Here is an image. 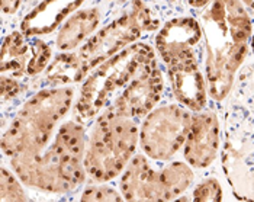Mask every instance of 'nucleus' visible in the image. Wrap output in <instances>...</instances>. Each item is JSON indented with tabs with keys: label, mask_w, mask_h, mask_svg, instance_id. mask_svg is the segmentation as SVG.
Listing matches in <instances>:
<instances>
[{
	"label": "nucleus",
	"mask_w": 254,
	"mask_h": 202,
	"mask_svg": "<svg viewBox=\"0 0 254 202\" xmlns=\"http://www.w3.org/2000/svg\"><path fill=\"white\" fill-rule=\"evenodd\" d=\"M241 0H214L200 15L206 45V79L216 102L228 98L252 42V19Z\"/></svg>",
	"instance_id": "nucleus-1"
},
{
	"label": "nucleus",
	"mask_w": 254,
	"mask_h": 202,
	"mask_svg": "<svg viewBox=\"0 0 254 202\" xmlns=\"http://www.w3.org/2000/svg\"><path fill=\"white\" fill-rule=\"evenodd\" d=\"M222 170L240 201H254V61L238 70L224 114Z\"/></svg>",
	"instance_id": "nucleus-2"
},
{
	"label": "nucleus",
	"mask_w": 254,
	"mask_h": 202,
	"mask_svg": "<svg viewBox=\"0 0 254 202\" xmlns=\"http://www.w3.org/2000/svg\"><path fill=\"white\" fill-rule=\"evenodd\" d=\"M86 137L78 120L64 122L53 144L34 156H13L10 167L20 182L48 194H70L86 181Z\"/></svg>",
	"instance_id": "nucleus-3"
},
{
	"label": "nucleus",
	"mask_w": 254,
	"mask_h": 202,
	"mask_svg": "<svg viewBox=\"0 0 254 202\" xmlns=\"http://www.w3.org/2000/svg\"><path fill=\"white\" fill-rule=\"evenodd\" d=\"M202 26L193 18L180 16L160 29L156 47L167 66L177 101L193 112L206 106V84L199 68Z\"/></svg>",
	"instance_id": "nucleus-4"
},
{
	"label": "nucleus",
	"mask_w": 254,
	"mask_h": 202,
	"mask_svg": "<svg viewBox=\"0 0 254 202\" xmlns=\"http://www.w3.org/2000/svg\"><path fill=\"white\" fill-rule=\"evenodd\" d=\"M74 96L71 87L44 89L25 102L9 128L3 133L1 153L13 156H34L44 151L56 125L68 112Z\"/></svg>",
	"instance_id": "nucleus-5"
},
{
	"label": "nucleus",
	"mask_w": 254,
	"mask_h": 202,
	"mask_svg": "<svg viewBox=\"0 0 254 202\" xmlns=\"http://www.w3.org/2000/svg\"><path fill=\"white\" fill-rule=\"evenodd\" d=\"M139 141L137 120L119 115L106 108L95 121L86 140L84 169L96 183H105L122 175L135 156Z\"/></svg>",
	"instance_id": "nucleus-6"
},
{
	"label": "nucleus",
	"mask_w": 254,
	"mask_h": 202,
	"mask_svg": "<svg viewBox=\"0 0 254 202\" xmlns=\"http://www.w3.org/2000/svg\"><path fill=\"white\" fill-rule=\"evenodd\" d=\"M156 54L147 44H132L102 63L81 87L74 108L78 121H89L108 108L131 81L156 63Z\"/></svg>",
	"instance_id": "nucleus-7"
},
{
	"label": "nucleus",
	"mask_w": 254,
	"mask_h": 202,
	"mask_svg": "<svg viewBox=\"0 0 254 202\" xmlns=\"http://www.w3.org/2000/svg\"><path fill=\"white\" fill-rule=\"evenodd\" d=\"M160 26L156 12L144 0H132L131 10L105 26L74 54L78 64V80H81L98 64L115 56L118 50L139 38L142 31H154Z\"/></svg>",
	"instance_id": "nucleus-8"
},
{
	"label": "nucleus",
	"mask_w": 254,
	"mask_h": 202,
	"mask_svg": "<svg viewBox=\"0 0 254 202\" xmlns=\"http://www.w3.org/2000/svg\"><path fill=\"white\" fill-rule=\"evenodd\" d=\"M193 115L185 105L167 103L150 111L139 130V145L147 157L167 162L183 147Z\"/></svg>",
	"instance_id": "nucleus-9"
},
{
	"label": "nucleus",
	"mask_w": 254,
	"mask_h": 202,
	"mask_svg": "<svg viewBox=\"0 0 254 202\" xmlns=\"http://www.w3.org/2000/svg\"><path fill=\"white\" fill-rule=\"evenodd\" d=\"M163 89L164 79L156 61L141 71L108 108L132 120L144 118L161 99Z\"/></svg>",
	"instance_id": "nucleus-10"
},
{
	"label": "nucleus",
	"mask_w": 254,
	"mask_h": 202,
	"mask_svg": "<svg viewBox=\"0 0 254 202\" xmlns=\"http://www.w3.org/2000/svg\"><path fill=\"white\" fill-rule=\"evenodd\" d=\"M221 145V125L215 112L199 111L192 118V125L183 144V157L193 169L209 167Z\"/></svg>",
	"instance_id": "nucleus-11"
},
{
	"label": "nucleus",
	"mask_w": 254,
	"mask_h": 202,
	"mask_svg": "<svg viewBox=\"0 0 254 202\" xmlns=\"http://www.w3.org/2000/svg\"><path fill=\"white\" fill-rule=\"evenodd\" d=\"M121 194L125 201H167L160 170L142 154H135L121 176Z\"/></svg>",
	"instance_id": "nucleus-12"
},
{
	"label": "nucleus",
	"mask_w": 254,
	"mask_h": 202,
	"mask_svg": "<svg viewBox=\"0 0 254 202\" xmlns=\"http://www.w3.org/2000/svg\"><path fill=\"white\" fill-rule=\"evenodd\" d=\"M102 19V13L96 7L78 10L67 20L57 37V47L63 51H71L87 40L96 29Z\"/></svg>",
	"instance_id": "nucleus-13"
},
{
	"label": "nucleus",
	"mask_w": 254,
	"mask_h": 202,
	"mask_svg": "<svg viewBox=\"0 0 254 202\" xmlns=\"http://www.w3.org/2000/svg\"><path fill=\"white\" fill-rule=\"evenodd\" d=\"M31 41L25 40L20 32H12L3 42L1 48V73H10L12 76H22L28 70V64L32 56H28Z\"/></svg>",
	"instance_id": "nucleus-14"
},
{
	"label": "nucleus",
	"mask_w": 254,
	"mask_h": 202,
	"mask_svg": "<svg viewBox=\"0 0 254 202\" xmlns=\"http://www.w3.org/2000/svg\"><path fill=\"white\" fill-rule=\"evenodd\" d=\"M160 173L166 188L167 201L177 200V197H180L183 192H186L190 188L195 179L192 166L188 162L169 163L160 170Z\"/></svg>",
	"instance_id": "nucleus-15"
},
{
	"label": "nucleus",
	"mask_w": 254,
	"mask_h": 202,
	"mask_svg": "<svg viewBox=\"0 0 254 202\" xmlns=\"http://www.w3.org/2000/svg\"><path fill=\"white\" fill-rule=\"evenodd\" d=\"M20 179L13 176L4 166L0 176V201H26V195L20 186Z\"/></svg>",
	"instance_id": "nucleus-16"
},
{
	"label": "nucleus",
	"mask_w": 254,
	"mask_h": 202,
	"mask_svg": "<svg viewBox=\"0 0 254 202\" xmlns=\"http://www.w3.org/2000/svg\"><path fill=\"white\" fill-rule=\"evenodd\" d=\"M31 48H32V56H31L29 64H28L26 73L31 76H35L47 67L48 61L51 59V50L44 41L38 40V38H34L31 41Z\"/></svg>",
	"instance_id": "nucleus-17"
},
{
	"label": "nucleus",
	"mask_w": 254,
	"mask_h": 202,
	"mask_svg": "<svg viewBox=\"0 0 254 202\" xmlns=\"http://www.w3.org/2000/svg\"><path fill=\"white\" fill-rule=\"evenodd\" d=\"M80 200L93 202L124 201V197H122V194H119L109 185H90L83 191Z\"/></svg>",
	"instance_id": "nucleus-18"
},
{
	"label": "nucleus",
	"mask_w": 254,
	"mask_h": 202,
	"mask_svg": "<svg viewBox=\"0 0 254 202\" xmlns=\"http://www.w3.org/2000/svg\"><path fill=\"white\" fill-rule=\"evenodd\" d=\"M193 201H222V188L219 181L215 178H208L203 182L199 183L193 191Z\"/></svg>",
	"instance_id": "nucleus-19"
},
{
	"label": "nucleus",
	"mask_w": 254,
	"mask_h": 202,
	"mask_svg": "<svg viewBox=\"0 0 254 202\" xmlns=\"http://www.w3.org/2000/svg\"><path fill=\"white\" fill-rule=\"evenodd\" d=\"M20 90V84L16 83L15 80H12L10 77H4L1 79V101L6 102L7 99H12L15 96L19 95Z\"/></svg>",
	"instance_id": "nucleus-20"
},
{
	"label": "nucleus",
	"mask_w": 254,
	"mask_h": 202,
	"mask_svg": "<svg viewBox=\"0 0 254 202\" xmlns=\"http://www.w3.org/2000/svg\"><path fill=\"white\" fill-rule=\"evenodd\" d=\"M23 0H1V10L3 15H12L15 12H18Z\"/></svg>",
	"instance_id": "nucleus-21"
},
{
	"label": "nucleus",
	"mask_w": 254,
	"mask_h": 202,
	"mask_svg": "<svg viewBox=\"0 0 254 202\" xmlns=\"http://www.w3.org/2000/svg\"><path fill=\"white\" fill-rule=\"evenodd\" d=\"M214 0H188L189 6L193 7V9H203L206 7L208 4H211Z\"/></svg>",
	"instance_id": "nucleus-22"
},
{
	"label": "nucleus",
	"mask_w": 254,
	"mask_h": 202,
	"mask_svg": "<svg viewBox=\"0 0 254 202\" xmlns=\"http://www.w3.org/2000/svg\"><path fill=\"white\" fill-rule=\"evenodd\" d=\"M243 3H244V4H247L250 9H253L254 10V0H243Z\"/></svg>",
	"instance_id": "nucleus-23"
},
{
	"label": "nucleus",
	"mask_w": 254,
	"mask_h": 202,
	"mask_svg": "<svg viewBox=\"0 0 254 202\" xmlns=\"http://www.w3.org/2000/svg\"><path fill=\"white\" fill-rule=\"evenodd\" d=\"M252 51H253V54H254V35L252 37Z\"/></svg>",
	"instance_id": "nucleus-24"
}]
</instances>
